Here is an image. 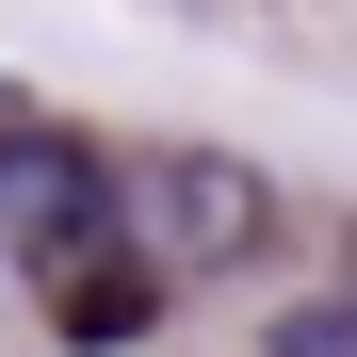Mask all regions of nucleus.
Here are the masks:
<instances>
[{
  "label": "nucleus",
  "instance_id": "nucleus-1",
  "mask_svg": "<svg viewBox=\"0 0 357 357\" xmlns=\"http://www.w3.org/2000/svg\"><path fill=\"white\" fill-rule=\"evenodd\" d=\"M130 227H146L162 276H227V260L276 244V178L244 146H146L130 162Z\"/></svg>",
  "mask_w": 357,
  "mask_h": 357
},
{
  "label": "nucleus",
  "instance_id": "nucleus-2",
  "mask_svg": "<svg viewBox=\"0 0 357 357\" xmlns=\"http://www.w3.org/2000/svg\"><path fill=\"white\" fill-rule=\"evenodd\" d=\"M98 227H130V178H114L82 130H0V244L49 276V260H82Z\"/></svg>",
  "mask_w": 357,
  "mask_h": 357
},
{
  "label": "nucleus",
  "instance_id": "nucleus-3",
  "mask_svg": "<svg viewBox=\"0 0 357 357\" xmlns=\"http://www.w3.org/2000/svg\"><path fill=\"white\" fill-rule=\"evenodd\" d=\"M33 292H49V325H66V341H146L162 260H146V227H98V244H82V260H49Z\"/></svg>",
  "mask_w": 357,
  "mask_h": 357
},
{
  "label": "nucleus",
  "instance_id": "nucleus-4",
  "mask_svg": "<svg viewBox=\"0 0 357 357\" xmlns=\"http://www.w3.org/2000/svg\"><path fill=\"white\" fill-rule=\"evenodd\" d=\"M260 357H357V309H292V325H276Z\"/></svg>",
  "mask_w": 357,
  "mask_h": 357
},
{
  "label": "nucleus",
  "instance_id": "nucleus-5",
  "mask_svg": "<svg viewBox=\"0 0 357 357\" xmlns=\"http://www.w3.org/2000/svg\"><path fill=\"white\" fill-rule=\"evenodd\" d=\"M341 309H357V276H341Z\"/></svg>",
  "mask_w": 357,
  "mask_h": 357
}]
</instances>
